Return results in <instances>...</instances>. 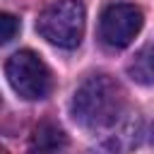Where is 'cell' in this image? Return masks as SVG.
<instances>
[{
    "mask_svg": "<svg viewBox=\"0 0 154 154\" xmlns=\"http://www.w3.org/2000/svg\"><path fill=\"white\" fill-rule=\"evenodd\" d=\"M72 118L87 130H101L116 125L125 108L123 87L108 75L87 77L72 96Z\"/></svg>",
    "mask_w": 154,
    "mask_h": 154,
    "instance_id": "6da1fadb",
    "label": "cell"
},
{
    "mask_svg": "<svg viewBox=\"0 0 154 154\" xmlns=\"http://www.w3.org/2000/svg\"><path fill=\"white\" fill-rule=\"evenodd\" d=\"M87 12L79 0H55L51 2L36 22L38 34L60 48H77L84 36Z\"/></svg>",
    "mask_w": 154,
    "mask_h": 154,
    "instance_id": "7a4b0ae2",
    "label": "cell"
},
{
    "mask_svg": "<svg viewBox=\"0 0 154 154\" xmlns=\"http://www.w3.org/2000/svg\"><path fill=\"white\" fill-rule=\"evenodd\" d=\"M5 77H7L10 87L22 99H29V101L46 99L53 87V77H51L48 65L34 51L12 53L5 63Z\"/></svg>",
    "mask_w": 154,
    "mask_h": 154,
    "instance_id": "3957f363",
    "label": "cell"
},
{
    "mask_svg": "<svg viewBox=\"0 0 154 154\" xmlns=\"http://www.w3.org/2000/svg\"><path fill=\"white\" fill-rule=\"evenodd\" d=\"M142 10L130 2H113L103 10L99 22V36L111 48H125L142 29Z\"/></svg>",
    "mask_w": 154,
    "mask_h": 154,
    "instance_id": "277c9868",
    "label": "cell"
},
{
    "mask_svg": "<svg viewBox=\"0 0 154 154\" xmlns=\"http://www.w3.org/2000/svg\"><path fill=\"white\" fill-rule=\"evenodd\" d=\"M67 144L65 132L53 123V120H43L34 128L31 132V142H29V154H58L63 147Z\"/></svg>",
    "mask_w": 154,
    "mask_h": 154,
    "instance_id": "5b68a950",
    "label": "cell"
},
{
    "mask_svg": "<svg viewBox=\"0 0 154 154\" xmlns=\"http://www.w3.org/2000/svg\"><path fill=\"white\" fill-rule=\"evenodd\" d=\"M128 72L132 75V79L142 82V84H152L154 82V41L147 43L137 55L135 60L130 63Z\"/></svg>",
    "mask_w": 154,
    "mask_h": 154,
    "instance_id": "8992f818",
    "label": "cell"
},
{
    "mask_svg": "<svg viewBox=\"0 0 154 154\" xmlns=\"http://www.w3.org/2000/svg\"><path fill=\"white\" fill-rule=\"evenodd\" d=\"M17 31H19V22H17L12 14L2 12V14H0V41H2V43L12 41V36H14Z\"/></svg>",
    "mask_w": 154,
    "mask_h": 154,
    "instance_id": "52a82bcc",
    "label": "cell"
}]
</instances>
